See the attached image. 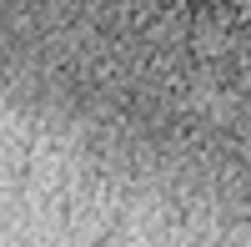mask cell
Returning a JSON list of instances; mask_svg holds the SVG:
<instances>
[{
  "mask_svg": "<svg viewBox=\"0 0 251 247\" xmlns=\"http://www.w3.org/2000/svg\"><path fill=\"white\" fill-rule=\"evenodd\" d=\"M206 131L251 156V0H136Z\"/></svg>",
  "mask_w": 251,
  "mask_h": 247,
  "instance_id": "obj_1",
  "label": "cell"
}]
</instances>
